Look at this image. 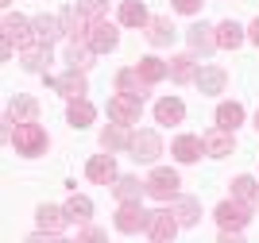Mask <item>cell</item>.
Masks as SVG:
<instances>
[{"label": "cell", "mask_w": 259, "mask_h": 243, "mask_svg": "<svg viewBox=\"0 0 259 243\" xmlns=\"http://www.w3.org/2000/svg\"><path fill=\"white\" fill-rule=\"evenodd\" d=\"M47 131L39 124H16V131H12V147H16V155H27V159H35V155H43L47 151Z\"/></svg>", "instance_id": "6da1fadb"}, {"label": "cell", "mask_w": 259, "mask_h": 243, "mask_svg": "<svg viewBox=\"0 0 259 243\" xmlns=\"http://www.w3.org/2000/svg\"><path fill=\"white\" fill-rule=\"evenodd\" d=\"M213 216H217V224H221V232H240V228L251 220V205L232 197V201H221V205H217Z\"/></svg>", "instance_id": "7a4b0ae2"}, {"label": "cell", "mask_w": 259, "mask_h": 243, "mask_svg": "<svg viewBox=\"0 0 259 243\" xmlns=\"http://www.w3.org/2000/svg\"><path fill=\"white\" fill-rule=\"evenodd\" d=\"M140 108H143V101H136V96H128V93L108 96V120H112V124H124V127L140 124Z\"/></svg>", "instance_id": "3957f363"}, {"label": "cell", "mask_w": 259, "mask_h": 243, "mask_svg": "<svg viewBox=\"0 0 259 243\" xmlns=\"http://www.w3.org/2000/svg\"><path fill=\"white\" fill-rule=\"evenodd\" d=\"M128 151H132V159L136 162H155L162 155V139H159V131H132V143H128Z\"/></svg>", "instance_id": "277c9868"}, {"label": "cell", "mask_w": 259, "mask_h": 243, "mask_svg": "<svg viewBox=\"0 0 259 243\" xmlns=\"http://www.w3.org/2000/svg\"><path fill=\"white\" fill-rule=\"evenodd\" d=\"M178 185H182V178H178L170 166L151 170V178H147V193H151L155 201H170V197H178Z\"/></svg>", "instance_id": "5b68a950"}, {"label": "cell", "mask_w": 259, "mask_h": 243, "mask_svg": "<svg viewBox=\"0 0 259 243\" xmlns=\"http://www.w3.org/2000/svg\"><path fill=\"white\" fill-rule=\"evenodd\" d=\"M4 39L16 42L20 51H27L35 42V20H23L20 12H8V16H4Z\"/></svg>", "instance_id": "8992f818"}, {"label": "cell", "mask_w": 259, "mask_h": 243, "mask_svg": "<svg viewBox=\"0 0 259 243\" xmlns=\"http://www.w3.org/2000/svg\"><path fill=\"white\" fill-rule=\"evenodd\" d=\"M58 20H62V35H70L74 42H85V46H89V27H93V20H89L77 4H70Z\"/></svg>", "instance_id": "52a82bcc"}, {"label": "cell", "mask_w": 259, "mask_h": 243, "mask_svg": "<svg viewBox=\"0 0 259 243\" xmlns=\"http://www.w3.org/2000/svg\"><path fill=\"white\" fill-rule=\"evenodd\" d=\"M116 232L124 235H136V232H147V224H151V212H143L140 205H120L116 209Z\"/></svg>", "instance_id": "ba28073f"}, {"label": "cell", "mask_w": 259, "mask_h": 243, "mask_svg": "<svg viewBox=\"0 0 259 243\" xmlns=\"http://www.w3.org/2000/svg\"><path fill=\"white\" fill-rule=\"evenodd\" d=\"M43 77H47V74H43ZM47 85H51V89H58L66 101H81V96L89 93L85 74H77V70H66L62 77H47Z\"/></svg>", "instance_id": "9c48e42d"}, {"label": "cell", "mask_w": 259, "mask_h": 243, "mask_svg": "<svg viewBox=\"0 0 259 243\" xmlns=\"http://www.w3.org/2000/svg\"><path fill=\"white\" fill-rule=\"evenodd\" d=\"M178 228H182V224L174 220V212L159 209V212H151V224H147V235H151V243H170L174 235H178Z\"/></svg>", "instance_id": "30bf717a"}, {"label": "cell", "mask_w": 259, "mask_h": 243, "mask_svg": "<svg viewBox=\"0 0 259 243\" xmlns=\"http://www.w3.org/2000/svg\"><path fill=\"white\" fill-rule=\"evenodd\" d=\"M85 178L97 181V185H116V162H112V155H93V159L85 162Z\"/></svg>", "instance_id": "8fae6325"}, {"label": "cell", "mask_w": 259, "mask_h": 243, "mask_svg": "<svg viewBox=\"0 0 259 243\" xmlns=\"http://www.w3.org/2000/svg\"><path fill=\"white\" fill-rule=\"evenodd\" d=\"M116 27L108 20H93V27H89V46H93V54H108V51H116Z\"/></svg>", "instance_id": "7c38bea8"}, {"label": "cell", "mask_w": 259, "mask_h": 243, "mask_svg": "<svg viewBox=\"0 0 259 243\" xmlns=\"http://www.w3.org/2000/svg\"><path fill=\"white\" fill-rule=\"evenodd\" d=\"M194 85H197L205 96H217V93H225L228 74L221 70V66H201V70H197V77H194Z\"/></svg>", "instance_id": "4fadbf2b"}, {"label": "cell", "mask_w": 259, "mask_h": 243, "mask_svg": "<svg viewBox=\"0 0 259 243\" xmlns=\"http://www.w3.org/2000/svg\"><path fill=\"white\" fill-rule=\"evenodd\" d=\"M112 85H116V93H128V96H136V101H143V96H147V89H151V85H147V81L140 77V70H136V66L120 70Z\"/></svg>", "instance_id": "5bb4252c"}, {"label": "cell", "mask_w": 259, "mask_h": 243, "mask_svg": "<svg viewBox=\"0 0 259 243\" xmlns=\"http://www.w3.org/2000/svg\"><path fill=\"white\" fill-rule=\"evenodd\" d=\"M201 143H205V155H213V159H225V155H232V147H236L232 131H225V127L205 131V135H201Z\"/></svg>", "instance_id": "9a60e30c"}, {"label": "cell", "mask_w": 259, "mask_h": 243, "mask_svg": "<svg viewBox=\"0 0 259 243\" xmlns=\"http://www.w3.org/2000/svg\"><path fill=\"white\" fill-rule=\"evenodd\" d=\"M35 220H39V232L47 235H58L70 224V216H66V209H54V205H39V212H35Z\"/></svg>", "instance_id": "2e32d148"}, {"label": "cell", "mask_w": 259, "mask_h": 243, "mask_svg": "<svg viewBox=\"0 0 259 243\" xmlns=\"http://www.w3.org/2000/svg\"><path fill=\"white\" fill-rule=\"evenodd\" d=\"M39 120V101L35 96H16L8 105V124H35Z\"/></svg>", "instance_id": "e0dca14e"}, {"label": "cell", "mask_w": 259, "mask_h": 243, "mask_svg": "<svg viewBox=\"0 0 259 243\" xmlns=\"http://www.w3.org/2000/svg\"><path fill=\"white\" fill-rule=\"evenodd\" d=\"M112 193H116L120 205H140V197L147 193V181H140V178H116Z\"/></svg>", "instance_id": "ac0fdd59"}, {"label": "cell", "mask_w": 259, "mask_h": 243, "mask_svg": "<svg viewBox=\"0 0 259 243\" xmlns=\"http://www.w3.org/2000/svg\"><path fill=\"white\" fill-rule=\"evenodd\" d=\"M47 66H51V46L47 42H31L23 51V70L27 74H47Z\"/></svg>", "instance_id": "d6986e66"}, {"label": "cell", "mask_w": 259, "mask_h": 243, "mask_svg": "<svg viewBox=\"0 0 259 243\" xmlns=\"http://www.w3.org/2000/svg\"><path fill=\"white\" fill-rule=\"evenodd\" d=\"M186 39H190V46H194L197 54H213L217 51V31L205 27V23H194V27L186 31Z\"/></svg>", "instance_id": "ffe728a7"}, {"label": "cell", "mask_w": 259, "mask_h": 243, "mask_svg": "<svg viewBox=\"0 0 259 243\" xmlns=\"http://www.w3.org/2000/svg\"><path fill=\"white\" fill-rule=\"evenodd\" d=\"M155 120H159V124H182L186 120V105L178 101V96H162L159 105H155Z\"/></svg>", "instance_id": "44dd1931"}, {"label": "cell", "mask_w": 259, "mask_h": 243, "mask_svg": "<svg viewBox=\"0 0 259 243\" xmlns=\"http://www.w3.org/2000/svg\"><path fill=\"white\" fill-rule=\"evenodd\" d=\"M170 151H174V159H178V162H197V159H201V151H205V143H201L197 135H178Z\"/></svg>", "instance_id": "7402d4cb"}, {"label": "cell", "mask_w": 259, "mask_h": 243, "mask_svg": "<svg viewBox=\"0 0 259 243\" xmlns=\"http://www.w3.org/2000/svg\"><path fill=\"white\" fill-rule=\"evenodd\" d=\"M136 70H140V77L147 85H159L162 77H170V62H162V58H140Z\"/></svg>", "instance_id": "603a6c76"}, {"label": "cell", "mask_w": 259, "mask_h": 243, "mask_svg": "<svg viewBox=\"0 0 259 243\" xmlns=\"http://www.w3.org/2000/svg\"><path fill=\"white\" fill-rule=\"evenodd\" d=\"M213 31H217V46H221V51H236L240 42L248 39V35H244V27H240V23H232V20H225L221 27H213Z\"/></svg>", "instance_id": "cb8c5ba5"}, {"label": "cell", "mask_w": 259, "mask_h": 243, "mask_svg": "<svg viewBox=\"0 0 259 243\" xmlns=\"http://www.w3.org/2000/svg\"><path fill=\"white\" fill-rule=\"evenodd\" d=\"M174 23L166 20V16H159V20H151L147 23V42H151V46H170L174 42Z\"/></svg>", "instance_id": "d4e9b609"}, {"label": "cell", "mask_w": 259, "mask_h": 243, "mask_svg": "<svg viewBox=\"0 0 259 243\" xmlns=\"http://www.w3.org/2000/svg\"><path fill=\"white\" fill-rule=\"evenodd\" d=\"M128 143H132V131L124 124H108L101 131V147L105 151H128Z\"/></svg>", "instance_id": "484cf974"}, {"label": "cell", "mask_w": 259, "mask_h": 243, "mask_svg": "<svg viewBox=\"0 0 259 243\" xmlns=\"http://www.w3.org/2000/svg\"><path fill=\"white\" fill-rule=\"evenodd\" d=\"M120 23H124V27H147L151 16H147V8H143L140 0H124V4H120Z\"/></svg>", "instance_id": "4316f807"}, {"label": "cell", "mask_w": 259, "mask_h": 243, "mask_svg": "<svg viewBox=\"0 0 259 243\" xmlns=\"http://www.w3.org/2000/svg\"><path fill=\"white\" fill-rule=\"evenodd\" d=\"M93 116H97V108L89 105L85 96H81V101H70V108H66L70 127H89V124H93Z\"/></svg>", "instance_id": "83f0119b"}, {"label": "cell", "mask_w": 259, "mask_h": 243, "mask_svg": "<svg viewBox=\"0 0 259 243\" xmlns=\"http://www.w3.org/2000/svg\"><path fill=\"white\" fill-rule=\"evenodd\" d=\"M236 124H244V105H236V101H225V105L217 108V127L236 131Z\"/></svg>", "instance_id": "f1b7e54d"}, {"label": "cell", "mask_w": 259, "mask_h": 243, "mask_svg": "<svg viewBox=\"0 0 259 243\" xmlns=\"http://www.w3.org/2000/svg\"><path fill=\"white\" fill-rule=\"evenodd\" d=\"M170 77H174L178 85L194 81V77H197V62H194V54H178V58H170Z\"/></svg>", "instance_id": "f546056e"}, {"label": "cell", "mask_w": 259, "mask_h": 243, "mask_svg": "<svg viewBox=\"0 0 259 243\" xmlns=\"http://www.w3.org/2000/svg\"><path fill=\"white\" fill-rule=\"evenodd\" d=\"M58 35H62V20H58V16H39V20H35V42H47V46H51Z\"/></svg>", "instance_id": "4dcf8cb0"}, {"label": "cell", "mask_w": 259, "mask_h": 243, "mask_svg": "<svg viewBox=\"0 0 259 243\" xmlns=\"http://www.w3.org/2000/svg\"><path fill=\"white\" fill-rule=\"evenodd\" d=\"M174 220L182 224V228H194V224L201 220V205H197L194 197H182V201L174 205Z\"/></svg>", "instance_id": "1f68e13d"}, {"label": "cell", "mask_w": 259, "mask_h": 243, "mask_svg": "<svg viewBox=\"0 0 259 243\" xmlns=\"http://www.w3.org/2000/svg\"><path fill=\"white\" fill-rule=\"evenodd\" d=\"M93 46H85V42H74L70 46V54H66V62H70V70H77V74H85L89 66H93Z\"/></svg>", "instance_id": "d6a6232c"}, {"label": "cell", "mask_w": 259, "mask_h": 243, "mask_svg": "<svg viewBox=\"0 0 259 243\" xmlns=\"http://www.w3.org/2000/svg\"><path fill=\"white\" fill-rule=\"evenodd\" d=\"M66 216H70V224H89V216H93V201L74 193V197L66 201Z\"/></svg>", "instance_id": "836d02e7"}, {"label": "cell", "mask_w": 259, "mask_h": 243, "mask_svg": "<svg viewBox=\"0 0 259 243\" xmlns=\"http://www.w3.org/2000/svg\"><path fill=\"white\" fill-rule=\"evenodd\" d=\"M232 197H236V201H255L259 197V185H255V178H248V174H240L236 181H232Z\"/></svg>", "instance_id": "e575fe53"}, {"label": "cell", "mask_w": 259, "mask_h": 243, "mask_svg": "<svg viewBox=\"0 0 259 243\" xmlns=\"http://www.w3.org/2000/svg\"><path fill=\"white\" fill-rule=\"evenodd\" d=\"M77 8L85 12L89 20H105V8H108V0H77Z\"/></svg>", "instance_id": "d590c367"}, {"label": "cell", "mask_w": 259, "mask_h": 243, "mask_svg": "<svg viewBox=\"0 0 259 243\" xmlns=\"http://www.w3.org/2000/svg\"><path fill=\"white\" fill-rule=\"evenodd\" d=\"M174 12H182V16H194V12H201V0H170Z\"/></svg>", "instance_id": "8d00e7d4"}, {"label": "cell", "mask_w": 259, "mask_h": 243, "mask_svg": "<svg viewBox=\"0 0 259 243\" xmlns=\"http://www.w3.org/2000/svg\"><path fill=\"white\" fill-rule=\"evenodd\" d=\"M77 243H108V235L101 232V228H89V224H85V232H81V239H77Z\"/></svg>", "instance_id": "74e56055"}, {"label": "cell", "mask_w": 259, "mask_h": 243, "mask_svg": "<svg viewBox=\"0 0 259 243\" xmlns=\"http://www.w3.org/2000/svg\"><path fill=\"white\" fill-rule=\"evenodd\" d=\"M217 243H244V239H240V232H221V239H217Z\"/></svg>", "instance_id": "f35d334b"}, {"label": "cell", "mask_w": 259, "mask_h": 243, "mask_svg": "<svg viewBox=\"0 0 259 243\" xmlns=\"http://www.w3.org/2000/svg\"><path fill=\"white\" fill-rule=\"evenodd\" d=\"M248 39L259 46V20H251V27H248Z\"/></svg>", "instance_id": "ab89813d"}, {"label": "cell", "mask_w": 259, "mask_h": 243, "mask_svg": "<svg viewBox=\"0 0 259 243\" xmlns=\"http://www.w3.org/2000/svg\"><path fill=\"white\" fill-rule=\"evenodd\" d=\"M27 243H54V239H47V235H27Z\"/></svg>", "instance_id": "60d3db41"}, {"label": "cell", "mask_w": 259, "mask_h": 243, "mask_svg": "<svg viewBox=\"0 0 259 243\" xmlns=\"http://www.w3.org/2000/svg\"><path fill=\"white\" fill-rule=\"evenodd\" d=\"M54 243H74V239H54Z\"/></svg>", "instance_id": "b9f144b4"}, {"label": "cell", "mask_w": 259, "mask_h": 243, "mask_svg": "<svg viewBox=\"0 0 259 243\" xmlns=\"http://www.w3.org/2000/svg\"><path fill=\"white\" fill-rule=\"evenodd\" d=\"M0 4H4V8H8V4H12V0H0Z\"/></svg>", "instance_id": "7bdbcfd3"}, {"label": "cell", "mask_w": 259, "mask_h": 243, "mask_svg": "<svg viewBox=\"0 0 259 243\" xmlns=\"http://www.w3.org/2000/svg\"><path fill=\"white\" fill-rule=\"evenodd\" d=\"M255 127H259V112H255Z\"/></svg>", "instance_id": "ee69618b"}]
</instances>
